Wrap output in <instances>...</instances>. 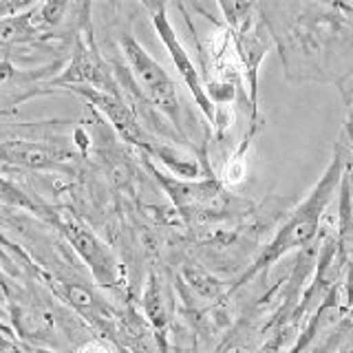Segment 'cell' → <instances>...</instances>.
Returning a JSON list of instances; mask_svg holds the SVG:
<instances>
[{
  "label": "cell",
  "mask_w": 353,
  "mask_h": 353,
  "mask_svg": "<svg viewBox=\"0 0 353 353\" xmlns=\"http://www.w3.org/2000/svg\"><path fill=\"white\" fill-rule=\"evenodd\" d=\"M285 77L345 88L353 77V5L259 3Z\"/></svg>",
  "instance_id": "cell-1"
},
{
  "label": "cell",
  "mask_w": 353,
  "mask_h": 353,
  "mask_svg": "<svg viewBox=\"0 0 353 353\" xmlns=\"http://www.w3.org/2000/svg\"><path fill=\"white\" fill-rule=\"evenodd\" d=\"M347 163H349V152L345 150L342 143H338L334 150V157H331L325 174L320 176V181L312 188V192L292 210L290 216L285 219V223L274 234V239L263 248L256 261L252 263V268H248L239 276L230 292L239 290V287L248 285L250 281L256 279V276L265 274L276 261L285 256V254L312 245L314 239L318 236L320 221H323L331 199L336 196L338 185L342 183V179H345Z\"/></svg>",
  "instance_id": "cell-2"
},
{
  "label": "cell",
  "mask_w": 353,
  "mask_h": 353,
  "mask_svg": "<svg viewBox=\"0 0 353 353\" xmlns=\"http://www.w3.org/2000/svg\"><path fill=\"white\" fill-rule=\"evenodd\" d=\"M66 119L29 121V124L0 126V163L33 172H60L77 179L84 168V157L66 135Z\"/></svg>",
  "instance_id": "cell-3"
},
{
  "label": "cell",
  "mask_w": 353,
  "mask_h": 353,
  "mask_svg": "<svg viewBox=\"0 0 353 353\" xmlns=\"http://www.w3.org/2000/svg\"><path fill=\"white\" fill-rule=\"evenodd\" d=\"M44 223L51 225L64 239V243L71 248L75 256L80 259L86 272L91 274V281H95L99 290H104L113 296L115 305L124 301H132L126 268L117 259L113 248H110L104 239H99V234L91 228V223H86L71 205L51 203Z\"/></svg>",
  "instance_id": "cell-4"
},
{
  "label": "cell",
  "mask_w": 353,
  "mask_h": 353,
  "mask_svg": "<svg viewBox=\"0 0 353 353\" xmlns=\"http://www.w3.org/2000/svg\"><path fill=\"white\" fill-rule=\"evenodd\" d=\"M216 9L225 22L232 51L248 84L250 121L252 126H259V69L274 40L263 20L259 3H216Z\"/></svg>",
  "instance_id": "cell-5"
},
{
  "label": "cell",
  "mask_w": 353,
  "mask_h": 353,
  "mask_svg": "<svg viewBox=\"0 0 353 353\" xmlns=\"http://www.w3.org/2000/svg\"><path fill=\"white\" fill-rule=\"evenodd\" d=\"M117 40H119V51L126 60L132 82L137 84L141 95L146 97L148 104L174 128V132L181 137L185 146H190L185 110H183V102H181L176 82L168 75V71L143 49V44L132 36L130 31H121Z\"/></svg>",
  "instance_id": "cell-6"
},
{
  "label": "cell",
  "mask_w": 353,
  "mask_h": 353,
  "mask_svg": "<svg viewBox=\"0 0 353 353\" xmlns=\"http://www.w3.org/2000/svg\"><path fill=\"white\" fill-rule=\"evenodd\" d=\"M141 9L150 16L154 33H157V38L161 40L165 51H168L176 73L181 75V80L188 86V91L192 93L196 106L201 108V113L210 121V126H214L221 132L228 126V121L223 119V115L219 113V108L212 104V99H210V95L205 91L201 71H199V66L194 64L192 55L188 53V49L181 44L179 36H176V29H174V25L168 18V5H163V3H146V5H141Z\"/></svg>",
  "instance_id": "cell-7"
},
{
  "label": "cell",
  "mask_w": 353,
  "mask_h": 353,
  "mask_svg": "<svg viewBox=\"0 0 353 353\" xmlns=\"http://www.w3.org/2000/svg\"><path fill=\"white\" fill-rule=\"evenodd\" d=\"M71 353H121L117 345H113L110 340L102 338V336H88L84 338L80 345H75V349Z\"/></svg>",
  "instance_id": "cell-8"
},
{
  "label": "cell",
  "mask_w": 353,
  "mask_h": 353,
  "mask_svg": "<svg viewBox=\"0 0 353 353\" xmlns=\"http://www.w3.org/2000/svg\"><path fill=\"white\" fill-rule=\"evenodd\" d=\"M9 285H11V276H7L5 270H3V265H0V305L5 303V296H7Z\"/></svg>",
  "instance_id": "cell-9"
}]
</instances>
